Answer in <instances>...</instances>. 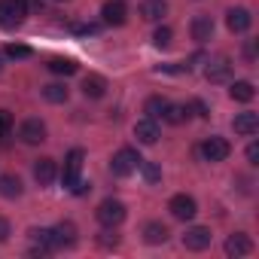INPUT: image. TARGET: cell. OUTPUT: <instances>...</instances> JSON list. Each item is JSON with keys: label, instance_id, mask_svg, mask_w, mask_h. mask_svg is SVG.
Listing matches in <instances>:
<instances>
[{"label": "cell", "instance_id": "1", "mask_svg": "<svg viewBox=\"0 0 259 259\" xmlns=\"http://www.w3.org/2000/svg\"><path fill=\"white\" fill-rule=\"evenodd\" d=\"M28 16V0H0V28H19Z\"/></svg>", "mask_w": 259, "mask_h": 259}, {"label": "cell", "instance_id": "2", "mask_svg": "<svg viewBox=\"0 0 259 259\" xmlns=\"http://www.w3.org/2000/svg\"><path fill=\"white\" fill-rule=\"evenodd\" d=\"M125 213H128V207H125L119 198H104V201L98 204V210H95L98 223L107 226V229H116V226L125 220Z\"/></svg>", "mask_w": 259, "mask_h": 259}, {"label": "cell", "instance_id": "3", "mask_svg": "<svg viewBox=\"0 0 259 259\" xmlns=\"http://www.w3.org/2000/svg\"><path fill=\"white\" fill-rule=\"evenodd\" d=\"M141 168V156H138V150H132V147H122L116 156H113V162H110V171L116 174V177H128V174H135Z\"/></svg>", "mask_w": 259, "mask_h": 259}, {"label": "cell", "instance_id": "4", "mask_svg": "<svg viewBox=\"0 0 259 259\" xmlns=\"http://www.w3.org/2000/svg\"><path fill=\"white\" fill-rule=\"evenodd\" d=\"M82 150H70L67 153V159H64V171H61V183L67 186V189H73L76 183H79V171H82Z\"/></svg>", "mask_w": 259, "mask_h": 259}, {"label": "cell", "instance_id": "5", "mask_svg": "<svg viewBox=\"0 0 259 259\" xmlns=\"http://www.w3.org/2000/svg\"><path fill=\"white\" fill-rule=\"evenodd\" d=\"M229 153H232V147H229V141L226 138H207L204 144H201V156H204V162H226L229 159Z\"/></svg>", "mask_w": 259, "mask_h": 259}, {"label": "cell", "instance_id": "6", "mask_svg": "<svg viewBox=\"0 0 259 259\" xmlns=\"http://www.w3.org/2000/svg\"><path fill=\"white\" fill-rule=\"evenodd\" d=\"M31 238H34L31 256H49L52 250H58V241H55V229H34V232H31Z\"/></svg>", "mask_w": 259, "mask_h": 259}, {"label": "cell", "instance_id": "7", "mask_svg": "<svg viewBox=\"0 0 259 259\" xmlns=\"http://www.w3.org/2000/svg\"><path fill=\"white\" fill-rule=\"evenodd\" d=\"M168 210H171V217L174 220H192L195 213H198V204H195V198L192 195H174L171 198V204H168Z\"/></svg>", "mask_w": 259, "mask_h": 259}, {"label": "cell", "instance_id": "8", "mask_svg": "<svg viewBox=\"0 0 259 259\" xmlns=\"http://www.w3.org/2000/svg\"><path fill=\"white\" fill-rule=\"evenodd\" d=\"M210 241H213V235H210V229H204V226H192V229H186V235H183V247L186 250H207L210 247Z\"/></svg>", "mask_w": 259, "mask_h": 259}, {"label": "cell", "instance_id": "9", "mask_svg": "<svg viewBox=\"0 0 259 259\" xmlns=\"http://www.w3.org/2000/svg\"><path fill=\"white\" fill-rule=\"evenodd\" d=\"M226 25H229L232 34H244V31H250L253 16H250V10H244V7H232V10L226 13Z\"/></svg>", "mask_w": 259, "mask_h": 259}, {"label": "cell", "instance_id": "10", "mask_svg": "<svg viewBox=\"0 0 259 259\" xmlns=\"http://www.w3.org/2000/svg\"><path fill=\"white\" fill-rule=\"evenodd\" d=\"M19 138L25 144H43L46 141V125L40 119H25L22 128H19Z\"/></svg>", "mask_w": 259, "mask_h": 259}, {"label": "cell", "instance_id": "11", "mask_svg": "<svg viewBox=\"0 0 259 259\" xmlns=\"http://www.w3.org/2000/svg\"><path fill=\"white\" fill-rule=\"evenodd\" d=\"M204 76L210 79V82H226L229 76H232V61L229 58H213V61H207V67H204Z\"/></svg>", "mask_w": 259, "mask_h": 259}, {"label": "cell", "instance_id": "12", "mask_svg": "<svg viewBox=\"0 0 259 259\" xmlns=\"http://www.w3.org/2000/svg\"><path fill=\"white\" fill-rule=\"evenodd\" d=\"M232 128H235V135H241V138H253L259 132V116L256 113H238Z\"/></svg>", "mask_w": 259, "mask_h": 259}, {"label": "cell", "instance_id": "13", "mask_svg": "<svg viewBox=\"0 0 259 259\" xmlns=\"http://www.w3.org/2000/svg\"><path fill=\"white\" fill-rule=\"evenodd\" d=\"M135 138H138V144L153 147V144L159 141V125H156V119H141V122L135 125Z\"/></svg>", "mask_w": 259, "mask_h": 259}, {"label": "cell", "instance_id": "14", "mask_svg": "<svg viewBox=\"0 0 259 259\" xmlns=\"http://www.w3.org/2000/svg\"><path fill=\"white\" fill-rule=\"evenodd\" d=\"M189 31H192V40H195V43H207V40L213 37V19H210V16H195Z\"/></svg>", "mask_w": 259, "mask_h": 259}, {"label": "cell", "instance_id": "15", "mask_svg": "<svg viewBox=\"0 0 259 259\" xmlns=\"http://www.w3.org/2000/svg\"><path fill=\"white\" fill-rule=\"evenodd\" d=\"M34 180H37L40 186H49V183L55 180V159H49V156L37 159V162H34Z\"/></svg>", "mask_w": 259, "mask_h": 259}, {"label": "cell", "instance_id": "16", "mask_svg": "<svg viewBox=\"0 0 259 259\" xmlns=\"http://www.w3.org/2000/svg\"><path fill=\"white\" fill-rule=\"evenodd\" d=\"M101 16H104V22H107V25H125V19H128V10H125V4H122V0H110V4H104Z\"/></svg>", "mask_w": 259, "mask_h": 259}, {"label": "cell", "instance_id": "17", "mask_svg": "<svg viewBox=\"0 0 259 259\" xmlns=\"http://www.w3.org/2000/svg\"><path fill=\"white\" fill-rule=\"evenodd\" d=\"M250 250H253V241H250L247 235L238 232V235H229V238H226V253H229V256H247Z\"/></svg>", "mask_w": 259, "mask_h": 259}, {"label": "cell", "instance_id": "18", "mask_svg": "<svg viewBox=\"0 0 259 259\" xmlns=\"http://www.w3.org/2000/svg\"><path fill=\"white\" fill-rule=\"evenodd\" d=\"M168 13V4L165 0H144L141 4V16L147 22H162V16Z\"/></svg>", "mask_w": 259, "mask_h": 259}, {"label": "cell", "instance_id": "19", "mask_svg": "<svg viewBox=\"0 0 259 259\" xmlns=\"http://www.w3.org/2000/svg\"><path fill=\"white\" fill-rule=\"evenodd\" d=\"M104 92H107V79H104V76L92 73V76L82 79V95H85V98H104Z\"/></svg>", "mask_w": 259, "mask_h": 259}, {"label": "cell", "instance_id": "20", "mask_svg": "<svg viewBox=\"0 0 259 259\" xmlns=\"http://www.w3.org/2000/svg\"><path fill=\"white\" fill-rule=\"evenodd\" d=\"M253 95H256V89H253V82H247V79H238V82L229 85V98H232V101L247 104V101H253Z\"/></svg>", "mask_w": 259, "mask_h": 259}, {"label": "cell", "instance_id": "21", "mask_svg": "<svg viewBox=\"0 0 259 259\" xmlns=\"http://www.w3.org/2000/svg\"><path fill=\"white\" fill-rule=\"evenodd\" d=\"M0 195L4 198H19L22 195V180L16 174H4L0 177Z\"/></svg>", "mask_w": 259, "mask_h": 259}, {"label": "cell", "instance_id": "22", "mask_svg": "<svg viewBox=\"0 0 259 259\" xmlns=\"http://www.w3.org/2000/svg\"><path fill=\"white\" fill-rule=\"evenodd\" d=\"M55 241H58V247H73L76 244V226L73 223H61L55 229Z\"/></svg>", "mask_w": 259, "mask_h": 259}, {"label": "cell", "instance_id": "23", "mask_svg": "<svg viewBox=\"0 0 259 259\" xmlns=\"http://www.w3.org/2000/svg\"><path fill=\"white\" fill-rule=\"evenodd\" d=\"M46 67H49L52 73H58V76H73V73H76V61H73V58H52Z\"/></svg>", "mask_w": 259, "mask_h": 259}, {"label": "cell", "instance_id": "24", "mask_svg": "<svg viewBox=\"0 0 259 259\" xmlns=\"http://www.w3.org/2000/svg\"><path fill=\"white\" fill-rule=\"evenodd\" d=\"M43 98H46L49 104H64V101H67V85L49 82V85H43Z\"/></svg>", "mask_w": 259, "mask_h": 259}, {"label": "cell", "instance_id": "25", "mask_svg": "<svg viewBox=\"0 0 259 259\" xmlns=\"http://www.w3.org/2000/svg\"><path fill=\"white\" fill-rule=\"evenodd\" d=\"M144 238H147V244H165V241H168V229H165L162 223H147Z\"/></svg>", "mask_w": 259, "mask_h": 259}, {"label": "cell", "instance_id": "26", "mask_svg": "<svg viewBox=\"0 0 259 259\" xmlns=\"http://www.w3.org/2000/svg\"><path fill=\"white\" fill-rule=\"evenodd\" d=\"M165 107H168V101L156 95V98H150V101L144 104V113H147V119H159V116L165 113Z\"/></svg>", "mask_w": 259, "mask_h": 259}, {"label": "cell", "instance_id": "27", "mask_svg": "<svg viewBox=\"0 0 259 259\" xmlns=\"http://www.w3.org/2000/svg\"><path fill=\"white\" fill-rule=\"evenodd\" d=\"M186 116H189V110H186V107H174V104H168V107H165V113H162V119H165V122H171V125L186 122Z\"/></svg>", "mask_w": 259, "mask_h": 259}, {"label": "cell", "instance_id": "28", "mask_svg": "<svg viewBox=\"0 0 259 259\" xmlns=\"http://www.w3.org/2000/svg\"><path fill=\"white\" fill-rule=\"evenodd\" d=\"M141 171H144L147 183H159V177H162V171H159L156 162H144V159H141Z\"/></svg>", "mask_w": 259, "mask_h": 259}, {"label": "cell", "instance_id": "29", "mask_svg": "<svg viewBox=\"0 0 259 259\" xmlns=\"http://www.w3.org/2000/svg\"><path fill=\"white\" fill-rule=\"evenodd\" d=\"M10 132H13V113L10 110H0V141L10 138Z\"/></svg>", "mask_w": 259, "mask_h": 259}, {"label": "cell", "instance_id": "30", "mask_svg": "<svg viewBox=\"0 0 259 259\" xmlns=\"http://www.w3.org/2000/svg\"><path fill=\"white\" fill-rule=\"evenodd\" d=\"M171 37H174V31H171V28H159V31L153 34V43H156L159 49H165V46H171Z\"/></svg>", "mask_w": 259, "mask_h": 259}, {"label": "cell", "instance_id": "31", "mask_svg": "<svg viewBox=\"0 0 259 259\" xmlns=\"http://www.w3.org/2000/svg\"><path fill=\"white\" fill-rule=\"evenodd\" d=\"M4 55H7V58H28V55H31V49H28V46H22V43H10V46L4 49Z\"/></svg>", "mask_w": 259, "mask_h": 259}, {"label": "cell", "instance_id": "32", "mask_svg": "<svg viewBox=\"0 0 259 259\" xmlns=\"http://www.w3.org/2000/svg\"><path fill=\"white\" fill-rule=\"evenodd\" d=\"M98 244H101V247H116V244H119V238H116L113 232H101V238H98Z\"/></svg>", "mask_w": 259, "mask_h": 259}, {"label": "cell", "instance_id": "33", "mask_svg": "<svg viewBox=\"0 0 259 259\" xmlns=\"http://www.w3.org/2000/svg\"><path fill=\"white\" fill-rule=\"evenodd\" d=\"M247 162L250 165H259V144H250L247 147Z\"/></svg>", "mask_w": 259, "mask_h": 259}, {"label": "cell", "instance_id": "34", "mask_svg": "<svg viewBox=\"0 0 259 259\" xmlns=\"http://www.w3.org/2000/svg\"><path fill=\"white\" fill-rule=\"evenodd\" d=\"M7 238H10V220L0 217V241H7Z\"/></svg>", "mask_w": 259, "mask_h": 259}, {"label": "cell", "instance_id": "35", "mask_svg": "<svg viewBox=\"0 0 259 259\" xmlns=\"http://www.w3.org/2000/svg\"><path fill=\"white\" fill-rule=\"evenodd\" d=\"M192 110H195V113H198V116H207V107H204V104H201V101H192Z\"/></svg>", "mask_w": 259, "mask_h": 259}, {"label": "cell", "instance_id": "36", "mask_svg": "<svg viewBox=\"0 0 259 259\" xmlns=\"http://www.w3.org/2000/svg\"><path fill=\"white\" fill-rule=\"evenodd\" d=\"M0 70H4V52H0Z\"/></svg>", "mask_w": 259, "mask_h": 259}]
</instances>
